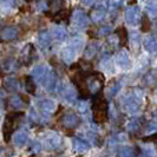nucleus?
I'll return each mask as SVG.
<instances>
[{
    "label": "nucleus",
    "instance_id": "nucleus-1",
    "mask_svg": "<svg viewBox=\"0 0 157 157\" xmlns=\"http://www.w3.org/2000/svg\"><path fill=\"white\" fill-rule=\"evenodd\" d=\"M23 115L21 113H17V112H12L6 116L5 119V123H4V137H5V141H10V137L11 135L14 132V130L17 129V126L19 124V118L21 117Z\"/></svg>",
    "mask_w": 157,
    "mask_h": 157
},
{
    "label": "nucleus",
    "instance_id": "nucleus-2",
    "mask_svg": "<svg viewBox=\"0 0 157 157\" xmlns=\"http://www.w3.org/2000/svg\"><path fill=\"white\" fill-rule=\"evenodd\" d=\"M94 119L97 123H104L108 119V104L102 97H98L94 103Z\"/></svg>",
    "mask_w": 157,
    "mask_h": 157
},
{
    "label": "nucleus",
    "instance_id": "nucleus-3",
    "mask_svg": "<svg viewBox=\"0 0 157 157\" xmlns=\"http://www.w3.org/2000/svg\"><path fill=\"white\" fill-rule=\"evenodd\" d=\"M122 108L125 112H129V113H132V112H136L140 108V99L136 97L135 94H128L126 96L123 97L122 99Z\"/></svg>",
    "mask_w": 157,
    "mask_h": 157
},
{
    "label": "nucleus",
    "instance_id": "nucleus-4",
    "mask_svg": "<svg viewBox=\"0 0 157 157\" xmlns=\"http://www.w3.org/2000/svg\"><path fill=\"white\" fill-rule=\"evenodd\" d=\"M103 80L104 77H102L99 73L94 72V75H91L90 77H87L85 79V84H86L87 91L92 92V94H97L101 91V89L103 86Z\"/></svg>",
    "mask_w": 157,
    "mask_h": 157
},
{
    "label": "nucleus",
    "instance_id": "nucleus-5",
    "mask_svg": "<svg viewBox=\"0 0 157 157\" xmlns=\"http://www.w3.org/2000/svg\"><path fill=\"white\" fill-rule=\"evenodd\" d=\"M34 58V46L32 44H27L20 52L19 60L23 65H30Z\"/></svg>",
    "mask_w": 157,
    "mask_h": 157
},
{
    "label": "nucleus",
    "instance_id": "nucleus-6",
    "mask_svg": "<svg viewBox=\"0 0 157 157\" xmlns=\"http://www.w3.org/2000/svg\"><path fill=\"white\" fill-rule=\"evenodd\" d=\"M62 145V138L57 134H47L45 137V147L47 150H56Z\"/></svg>",
    "mask_w": 157,
    "mask_h": 157
},
{
    "label": "nucleus",
    "instance_id": "nucleus-7",
    "mask_svg": "<svg viewBox=\"0 0 157 157\" xmlns=\"http://www.w3.org/2000/svg\"><path fill=\"white\" fill-rule=\"evenodd\" d=\"M125 19L128 24L130 25H137L141 20V13H140V10L138 7H129L125 11Z\"/></svg>",
    "mask_w": 157,
    "mask_h": 157
},
{
    "label": "nucleus",
    "instance_id": "nucleus-8",
    "mask_svg": "<svg viewBox=\"0 0 157 157\" xmlns=\"http://www.w3.org/2000/svg\"><path fill=\"white\" fill-rule=\"evenodd\" d=\"M72 21H73V25L78 29H85L89 25V19L83 11H76L72 17Z\"/></svg>",
    "mask_w": 157,
    "mask_h": 157
},
{
    "label": "nucleus",
    "instance_id": "nucleus-9",
    "mask_svg": "<svg viewBox=\"0 0 157 157\" xmlns=\"http://www.w3.org/2000/svg\"><path fill=\"white\" fill-rule=\"evenodd\" d=\"M17 36H18V30L13 26L4 27L0 31V40L1 41H11V40L16 39Z\"/></svg>",
    "mask_w": 157,
    "mask_h": 157
},
{
    "label": "nucleus",
    "instance_id": "nucleus-10",
    "mask_svg": "<svg viewBox=\"0 0 157 157\" xmlns=\"http://www.w3.org/2000/svg\"><path fill=\"white\" fill-rule=\"evenodd\" d=\"M56 76L55 73L52 72V71H47V73L44 76V78L41 79V84H43V86L46 89L47 91H53L56 87Z\"/></svg>",
    "mask_w": 157,
    "mask_h": 157
},
{
    "label": "nucleus",
    "instance_id": "nucleus-11",
    "mask_svg": "<svg viewBox=\"0 0 157 157\" xmlns=\"http://www.w3.org/2000/svg\"><path fill=\"white\" fill-rule=\"evenodd\" d=\"M39 108L41 109L43 112H45L47 115H51L57 109V104L53 99H50V98H45V99H41L39 102Z\"/></svg>",
    "mask_w": 157,
    "mask_h": 157
},
{
    "label": "nucleus",
    "instance_id": "nucleus-12",
    "mask_svg": "<svg viewBox=\"0 0 157 157\" xmlns=\"http://www.w3.org/2000/svg\"><path fill=\"white\" fill-rule=\"evenodd\" d=\"M79 124V118L77 117L76 113L69 112L63 117V125L66 129H73Z\"/></svg>",
    "mask_w": 157,
    "mask_h": 157
},
{
    "label": "nucleus",
    "instance_id": "nucleus-13",
    "mask_svg": "<svg viewBox=\"0 0 157 157\" xmlns=\"http://www.w3.org/2000/svg\"><path fill=\"white\" fill-rule=\"evenodd\" d=\"M76 53H77V50H76V48H73V47L69 44V46L64 47L63 50H62L60 56H62V59H63L65 63L71 64L72 62H73L75 57H76Z\"/></svg>",
    "mask_w": 157,
    "mask_h": 157
},
{
    "label": "nucleus",
    "instance_id": "nucleus-14",
    "mask_svg": "<svg viewBox=\"0 0 157 157\" xmlns=\"http://www.w3.org/2000/svg\"><path fill=\"white\" fill-rule=\"evenodd\" d=\"M16 66H17V62L14 58H6L4 59L1 64H0V69L4 73H11L13 71L16 70Z\"/></svg>",
    "mask_w": 157,
    "mask_h": 157
},
{
    "label": "nucleus",
    "instance_id": "nucleus-15",
    "mask_svg": "<svg viewBox=\"0 0 157 157\" xmlns=\"http://www.w3.org/2000/svg\"><path fill=\"white\" fill-rule=\"evenodd\" d=\"M4 86L8 92H16L19 89V82L14 77H8L4 80Z\"/></svg>",
    "mask_w": 157,
    "mask_h": 157
},
{
    "label": "nucleus",
    "instance_id": "nucleus-16",
    "mask_svg": "<svg viewBox=\"0 0 157 157\" xmlns=\"http://www.w3.org/2000/svg\"><path fill=\"white\" fill-rule=\"evenodd\" d=\"M47 71H48V69H47L45 65H37L33 69V71H32V76L34 77L36 80L41 82V79L44 78V76L47 73Z\"/></svg>",
    "mask_w": 157,
    "mask_h": 157
},
{
    "label": "nucleus",
    "instance_id": "nucleus-17",
    "mask_svg": "<svg viewBox=\"0 0 157 157\" xmlns=\"http://www.w3.org/2000/svg\"><path fill=\"white\" fill-rule=\"evenodd\" d=\"M8 104L14 110H20V109H23L24 106H25V103H24L23 98L20 96H12L8 99Z\"/></svg>",
    "mask_w": 157,
    "mask_h": 157
},
{
    "label": "nucleus",
    "instance_id": "nucleus-18",
    "mask_svg": "<svg viewBox=\"0 0 157 157\" xmlns=\"http://www.w3.org/2000/svg\"><path fill=\"white\" fill-rule=\"evenodd\" d=\"M38 43L41 48H46L50 46L51 44V34L47 31H43L39 33V37H38Z\"/></svg>",
    "mask_w": 157,
    "mask_h": 157
},
{
    "label": "nucleus",
    "instance_id": "nucleus-19",
    "mask_svg": "<svg viewBox=\"0 0 157 157\" xmlns=\"http://www.w3.org/2000/svg\"><path fill=\"white\" fill-rule=\"evenodd\" d=\"M90 148L89 143L84 140H80V138H75L73 140V149L77 152H83V151H86Z\"/></svg>",
    "mask_w": 157,
    "mask_h": 157
},
{
    "label": "nucleus",
    "instance_id": "nucleus-20",
    "mask_svg": "<svg viewBox=\"0 0 157 157\" xmlns=\"http://www.w3.org/2000/svg\"><path fill=\"white\" fill-rule=\"evenodd\" d=\"M64 98L70 103H73L75 98H76V92H75V89L71 84H65L64 85Z\"/></svg>",
    "mask_w": 157,
    "mask_h": 157
},
{
    "label": "nucleus",
    "instance_id": "nucleus-21",
    "mask_svg": "<svg viewBox=\"0 0 157 157\" xmlns=\"http://www.w3.org/2000/svg\"><path fill=\"white\" fill-rule=\"evenodd\" d=\"M27 140H29V138H27V135H26V132H24V131L17 132V134L14 135V137H13V142H14L16 147H19V148L24 147V145L26 144Z\"/></svg>",
    "mask_w": 157,
    "mask_h": 157
},
{
    "label": "nucleus",
    "instance_id": "nucleus-22",
    "mask_svg": "<svg viewBox=\"0 0 157 157\" xmlns=\"http://www.w3.org/2000/svg\"><path fill=\"white\" fill-rule=\"evenodd\" d=\"M52 36L55 37L57 40H64L67 37V32L65 31V29L62 26H55L52 29Z\"/></svg>",
    "mask_w": 157,
    "mask_h": 157
},
{
    "label": "nucleus",
    "instance_id": "nucleus-23",
    "mask_svg": "<svg viewBox=\"0 0 157 157\" xmlns=\"http://www.w3.org/2000/svg\"><path fill=\"white\" fill-rule=\"evenodd\" d=\"M97 52H98V44L97 43H91L90 45H87L86 48H85V51H84V57L86 58V59H90V58H92L94 56L97 55Z\"/></svg>",
    "mask_w": 157,
    "mask_h": 157
},
{
    "label": "nucleus",
    "instance_id": "nucleus-24",
    "mask_svg": "<svg viewBox=\"0 0 157 157\" xmlns=\"http://www.w3.org/2000/svg\"><path fill=\"white\" fill-rule=\"evenodd\" d=\"M104 17H105V12H104L103 8L97 7L91 12V19H92L94 23H99V21H102L103 19H104Z\"/></svg>",
    "mask_w": 157,
    "mask_h": 157
},
{
    "label": "nucleus",
    "instance_id": "nucleus-25",
    "mask_svg": "<svg viewBox=\"0 0 157 157\" xmlns=\"http://www.w3.org/2000/svg\"><path fill=\"white\" fill-rule=\"evenodd\" d=\"M144 46L149 52H156L157 51V43L154 37H147L144 40Z\"/></svg>",
    "mask_w": 157,
    "mask_h": 157
},
{
    "label": "nucleus",
    "instance_id": "nucleus-26",
    "mask_svg": "<svg viewBox=\"0 0 157 157\" xmlns=\"http://www.w3.org/2000/svg\"><path fill=\"white\" fill-rule=\"evenodd\" d=\"M116 62L119 66L122 67H126L128 64H129V57L125 52H119L117 56H116Z\"/></svg>",
    "mask_w": 157,
    "mask_h": 157
},
{
    "label": "nucleus",
    "instance_id": "nucleus-27",
    "mask_svg": "<svg viewBox=\"0 0 157 157\" xmlns=\"http://www.w3.org/2000/svg\"><path fill=\"white\" fill-rule=\"evenodd\" d=\"M47 1H48V7L56 12L64 6V0H47Z\"/></svg>",
    "mask_w": 157,
    "mask_h": 157
},
{
    "label": "nucleus",
    "instance_id": "nucleus-28",
    "mask_svg": "<svg viewBox=\"0 0 157 157\" xmlns=\"http://www.w3.org/2000/svg\"><path fill=\"white\" fill-rule=\"evenodd\" d=\"M70 45L73 47V48H76V50H77V52H78L79 50L83 47V45H84V40L82 39L80 37H73L72 40H71Z\"/></svg>",
    "mask_w": 157,
    "mask_h": 157
},
{
    "label": "nucleus",
    "instance_id": "nucleus-29",
    "mask_svg": "<svg viewBox=\"0 0 157 157\" xmlns=\"http://www.w3.org/2000/svg\"><path fill=\"white\" fill-rule=\"evenodd\" d=\"M25 86H26V91L30 94H33L36 92V83H34V80H33L31 77H27V78H26V84H25Z\"/></svg>",
    "mask_w": 157,
    "mask_h": 157
},
{
    "label": "nucleus",
    "instance_id": "nucleus-30",
    "mask_svg": "<svg viewBox=\"0 0 157 157\" xmlns=\"http://www.w3.org/2000/svg\"><path fill=\"white\" fill-rule=\"evenodd\" d=\"M116 34H117V38L119 40V43L122 45H124L126 43V31L125 29H118L116 31Z\"/></svg>",
    "mask_w": 157,
    "mask_h": 157
},
{
    "label": "nucleus",
    "instance_id": "nucleus-31",
    "mask_svg": "<svg viewBox=\"0 0 157 157\" xmlns=\"http://www.w3.org/2000/svg\"><path fill=\"white\" fill-rule=\"evenodd\" d=\"M77 110L79 112H82V113H85L87 111V104L86 102H79L77 104Z\"/></svg>",
    "mask_w": 157,
    "mask_h": 157
},
{
    "label": "nucleus",
    "instance_id": "nucleus-32",
    "mask_svg": "<svg viewBox=\"0 0 157 157\" xmlns=\"http://www.w3.org/2000/svg\"><path fill=\"white\" fill-rule=\"evenodd\" d=\"M118 155L119 156H131V155H134V152H132V150L130 149V148H123L118 152Z\"/></svg>",
    "mask_w": 157,
    "mask_h": 157
},
{
    "label": "nucleus",
    "instance_id": "nucleus-33",
    "mask_svg": "<svg viewBox=\"0 0 157 157\" xmlns=\"http://www.w3.org/2000/svg\"><path fill=\"white\" fill-rule=\"evenodd\" d=\"M118 90H119V84H113V85H111L110 86L109 94H110V96H115V94L118 92Z\"/></svg>",
    "mask_w": 157,
    "mask_h": 157
},
{
    "label": "nucleus",
    "instance_id": "nucleus-34",
    "mask_svg": "<svg viewBox=\"0 0 157 157\" xmlns=\"http://www.w3.org/2000/svg\"><path fill=\"white\" fill-rule=\"evenodd\" d=\"M110 32V27L109 26H103L99 29V36H108Z\"/></svg>",
    "mask_w": 157,
    "mask_h": 157
},
{
    "label": "nucleus",
    "instance_id": "nucleus-35",
    "mask_svg": "<svg viewBox=\"0 0 157 157\" xmlns=\"http://www.w3.org/2000/svg\"><path fill=\"white\" fill-rule=\"evenodd\" d=\"M80 2H82L83 5H85V6H90V5L94 4V0H80Z\"/></svg>",
    "mask_w": 157,
    "mask_h": 157
},
{
    "label": "nucleus",
    "instance_id": "nucleus-36",
    "mask_svg": "<svg viewBox=\"0 0 157 157\" xmlns=\"http://www.w3.org/2000/svg\"><path fill=\"white\" fill-rule=\"evenodd\" d=\"M156 143H157V136H156Z\"/></svg>",
    "mask_w": 157,
    "mask_h": 157
}]
</instances>
